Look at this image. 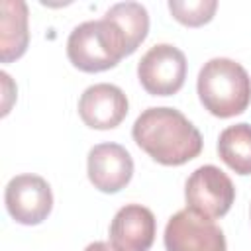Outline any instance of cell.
Returning <instances> with one entry per match:
<instances>
[{"label": "cell", "mask_w": 251, "mask_h": 251, "mask_svg": "<svg viewBox=\"0 0 251 251\" xmlns=\"http://www.w3.org/2000/svg\"><path fill=\"white\" fill-rule=\"evenodd\" d=\"M104 18L110 20V22H114L120 27V31L126 37L127 53L129 55L147 37V31H149V14H147L145 6L139 4V2H120V4H114L104 14Z\"/></svg>", "instance_id": "cell-13"}, {"label": "cell", "mask_w": 251, "mask_h": 251, "mask_svg": "<svg viewBox=\"0 0 251 251\" xmlns=\"http://www.w3.org/2000/svg\"><path fill=\"white\" fill-rule=\"evenodd\" d=\"M88 178L100 192H120L133 176V159L120 143H98L88 151Z\"/></svg>", "instance_id": "cell-9"}, {"label": "cell", "mask_w": 251, "mask_h": 251, "mask_svg": "<svg viewBox=\"0 0 251 251\" xmlns=\"http://www.w3.org/2000/svg\"><path fill=\"white\" fill-rule=\"evenodd\" d=\"M8 214L24 226L41 224L53 208V194L49 182L39 175H18L10 178L4 190Z\"/></svg>", "instance_id": "cell-7"}, {"label": "cell", "mask_w": 251, "mask_h": 251, "mask_svg": "<svg viewBox=\"0 0 251 251\" xmlns=\"http://www.w3.org/2000/svg\"><path fill=\"white\" fill-rule=\"evenodd\" d=\"M127 53V43L120 27L102 18L78 24L67 39L69 61L84 73H102L116 67Z\"/></svg>", "instance_id": "cell-3"}, {"label": "cell", "mask_w": 251, "mask_h": 251, "mask_svg": "<svg viewBox=\"0 0 251 251\" xmlns=\"http://www.w3.org/2000/svg\"><path fill=\"white\" fill-rule=\"evenodd\" d=\"M133 141L157 163L178 167L198 157L202 135L176 108L157 106L143 110L131 127Z\"/></svg>", "instance_id": "cell-1"}, {"label": "cell", "mask_w": 251, "mask_h": 251, "mask_svg": "<svg viewBox=\"0 0 251 251\" xmlns=\"http://www.w3.org/2000/svg\"><path fill=\"white\" fill-rule=\"evenodd\" d=\"M137 78L151 96L176 94L186 78V57L171 43H157L139 59Z\"/></svg>", "instance_id": "cell-5"}, {"label": "cell", "mask_w": 251, "mask_h": 251, "mask_svg": "<svg viewBox=\"0 0 251 251\" xmlns=\"http://www.w3.org/2000/svg\"><path fill=\"white\" fill-rule=\"evenodd\" d=\"M0 14V59L10 63L20 59L29 43L27 4L22 0H2Z\"/></svg>", "instance_id": "cell-11"}, {"label": "cell", "mask_w": 251, "mask_h": 251, "mask_svg": "<svg viewBox=\"0 0 251 251\" xmlns=\"http://www.w3.org/2000/svg\"><path fill=\"white\" fill-rule=\"evenodd\" d=\"M157 222L149 208L126 204L110 224V243L118 251H149L155 241Z\"/></svg>", "instance_id": "cell-10"}, {"label": "cell", "mask_w": 251, "mask_h": 251, "mask_svg": "<svg viewBox=\"0 0 251 251\" xmlns=\"http://www.w3.org/2000/svg\"><path fill=\"white\" fill-rule=\"evenodd\" d=\"M84 251H118L112 243H106V241H94L90 245H86Z\"/></svg>", "instance_id": "cell-15"}, {"label": "cell", "mask_w": 251, "mask_h": 251, "mask_svg": "<svg viewBox=\"0 0 251 251\" xmlns=\"http://www.w3.org/2000/svg\"><path fill=\"white\" fill-rule=\"evenodd\" d=\"M184 198L186 208L214 220L229 212L235 200V186L220 167L202 165L188 176Z\"/></svg>", "instance_id": "cell-4"}, {"label": "cell", "mask_w": 251, "mask_h": 251, "mask_svg": "<svg viewBox=\"0 0 251 251\" xmlns=\"http://www.w3.org/2000/svg\"><path fill=\"white\" fill-rule=\"evenodd\" d=\"M218 155L237 175H251V126L241 122L226 127L218 139Z\"/></svg>", "instance_id": "cell-12"}, {"label": "cell", "mask_w": 251, "mask_h": 251, "mask_svg": "<svg viewBox=\"0 0 251 251\" xmlns=\"http://www.w3.org/2000/svg\"><path fill=\"white\" fill-rule=\"evenodd\" d=\"M167 251H226V237L212 218L190 208L173 214L165 227Z\"/></svg>", "instance_id": "cell-6"}, {"label": "cell", "mask_w": 251, "mask_h": 251, "mask_svg": "<svg viewBox=\"0 0 251 251\" xmlns=\"http://www.w3.org/2000/svg\"><path fill=\"white\" fill-rule=\"evenodd\" d=\"M129 102L126 92L110 82L88 86L78 100V116L92 129L118 127L127 116Z\"/></svg>", "instance_id": "cell-8"}, {"label": "cell", "mask_w": 251, "mask_h": 251, "mask_svg": "<svg viewBox=\"0 0 251 251\" xmlns=\"http://www.w3.org/2000/svg\"><path fill=\"white\" fill-rule=\"evenodd\" d=\"M202 106L216 118L243 114L251 102V78L247 71L227 57H214L198 73L196 82Z\"/></svg>", "instance_id": "cell-2"}, {"label": "cell", "mask_w": 251, "mask_h": 251, "mask_svg": "<svg viewBox=\"0 0 251 251\" xmlns=\"http://www.w3.org/2000/svg\"><path fill=\"white\" fill-rule=\"evenodd\" d=\"M218 2L216 0H171L169 10L175 20L188 27H198L208 24L216 14Z\"/></svg>", "instance_id": "cell-14"}]
</instances>
